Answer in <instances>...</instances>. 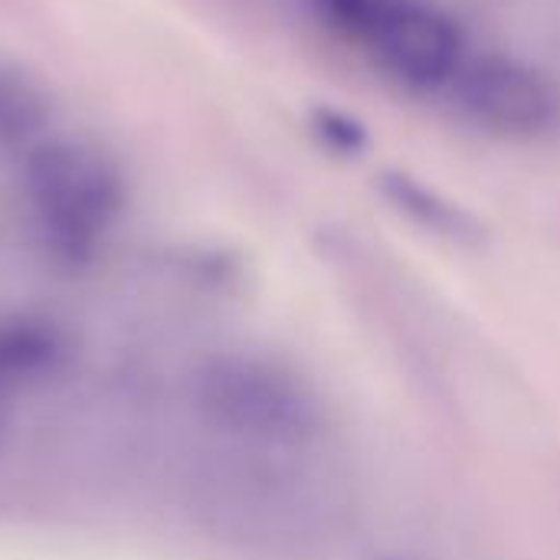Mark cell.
<instances>
[{
    "mask_svg": "<svg viewBox=\"0 0 560 560\" xmlns=\"http://www.w3.org/2000/svg\"><path fill=\"white\" fill-rule=\"evenodd\" d=\"M312 7L377 75L413 95H443L469 59L459 20L436 0H312Z\"/></svg>",
    "mask_w": 560,
    "mask_h": 560,
    "instance_id": "1",
    "label": "cell"
},
{
    "mask_svg": "<svg viewBox=\"0 0 560 560\" xmlns=\"http://www.w3.org/2000/svg\"><path fill=\"white\" fill-rule=\"evenodd\" d=\"M207 404L233 433L282 453L308 450L325 427L315 390L282 364L236 358L207 374Z\"/></svg>",
    "mask_w": 560,
    "mask_h": 560,
    "instance_id": "2",
    "label": "cell"
},
{
    "mask_svg": "<svg viewBox=\"0 0 560 560\" xmlns=\"http://www.w3.org/2000/svg\"><path fill=\"white\" fill-rule=\"evenodd\" d=\"M443 95L463 121L509 141L545 135L560 115L558 85L538 66L499 49L469 52Z\"/></svg>",
    "mask_w": 560,
    "mask_h": 560,
    "instance_id": "3",
    "label": "cell"
},
{
    "mask_svg": "<svg viewBox=\"0 0 560 560\" xmlns=\"http://www.w3.org/2000/svg\"><path fill=\"white\" fill-rule=\"evenodd\" d=\"M26 190L46 226L66 240L98 233L118 210V177L112 164L75 141H43L26 158Z\"/></svg>",
    "mask_w": 560,
    "mask_h": 560,
    "instance_id": "4",
    "label": "cell"
},
{
    "mask_svg": "<svg viewBox=\"0 0 560 560\" xmlns=\"http://www.w3.org/2000/svg\"><path fill=\"white\" fill-rule=\"evenodd\" d=\"M384 197L407 213L413 223H420L423 230H433L436 236H446L453 243H472L479 240V226L469 213H463L456 203H450L443 194L423 187L420 180L407 177V174H384L381 180Z\"/></svg>",
    "mask_w": 560,
    "mask_h": 560,
    "instance_id": "5",
    "label": "cell"
},
{
    "mask_svg": "<svg viewBox=\"0 0 560 560\" xmlns=\"http://www.w3.org/2000/svg\"><path fill=\"white\" fill-rule=\"evenodd\" d=\"M49 118L46 95L23 75L0 72V141H30Z\"/></svg>",
    "mask_w": 560,
    "mask_h": 560,
    "instance_id": "6",
    "label": "cell"
},
{
    "mask_svg": "<svg viewBox=\"0 0 560 560\" xmlns=\"http://www.w3.org/2000/svg\"><path fill=\"white\" fill-rule=\"evenodd\" d=\"M374 560H427V558H417V555H384V558H374Z\"/></svg>",
    "mask_w": 560,
    "mask_h": 560,
    "instance_id": "7",
    "label": "cell"
}]
</instances>
